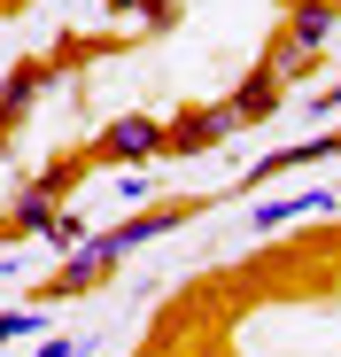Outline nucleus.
<instances>
[{"label": "nucleus", "instance_id": "nucleus-9", "mask_svg": "<svg viewBox=\"0 0 341 357\" xmlns=\"http://www.w3.org/2000/svg\"><path fill=\"white\" fill-rule=\"evenodd\" d=\"M78 241H86V218L78 210H54L47 218V249H78Z\"/></svg>", "mask_w": 341, "mask_h": 357}, {"label": "nucleus", "instance_id": "nucleus-4", "mask_svg": "<svg viewBox=\"0 0 341 357\" xmlns=\"http://www.w3.org/2000/svg\"><path fill=\"white\" fill-rule=\"evenodd\" d=\"M225 132H241L225 101H202V109H187V116H170V125H163V163L209 155V148H225Z\"/></svg>", "mask_w": 341, "mask_h": 357}, {"label": "nucleus", "instance_id": "nucleus-6", "mask_svg": "<svg viewBox=\"0 0 341 357\" xmlns=\"http://www.w3.org/2000/svg\"><path fill=\"white\" fill-rule=\"evenodd\" d=\"M279 93H287V78H279L271 63H256L233 93H225V109H233V125H264V116L279 109Z\"/></svg>", "mask_w": 341, "mask_h": 357}, {"label": "nucleus", "instance_id": "nucleus-5", "mask_svg": "<svg viewBox=\"0 0 341 357\" xmlns=\"http://www.w3.org/2000/svg\"><path fill=\"white\" fill-rule=\"evenodd\" d=\"M341 155V132H310V140H287V148H271L248 163V187L256 178H287V171H310V163H333Z\"/></svg>", "mask_w": 341, "mask_h": 357}, {"label": "nucleus", "instance_id": "nucleus-14", "mask_svg": "<svg viewBox=\"0 0 341 357\" xmlns=\"http://www.w3.org/2000/svg\"><path fill=\"white\" fill-rule=\"evenodd\" d=\"M0 241H8V225H0Z\"/></svg>", "mask_w": 341, "mask_h": 357}, {"label": "nucleus", "instance_id": "nucleus-1", "mask_svg": "<svg viewBox=\"0 0 341 357\" xmlns=\"http://www.w3.org/2000/svg\"><path fill=\"white\" fill-rule=\"evenodd\" d=\"M78 178H86V155H54L39 178H24V187H16V202H8V218H0V225H8V233H47V218L70 202Z\"/></svg>", "mask_w": 341, "mask_h": 357}, {"label": "nucleus", "instance_id": "nucleus-13", "mask_svg": "<svg viewBox=\"0 0 341 357\" xmlns=\"http://www.w3.org/2000/svg\"><path fill=\"white\" fill-rule=\"evenodd\" d=\"M333 39H341V16H333Z\"/></svg>", "mask_w": 341, "mask_h": 357}, {"label": "nucleus", "instance_id": "nucleus-10", "mask_svg": "<svg viewBox=\"0 0 341 357\" xmlns=\"http://www.w3.org/2000/svg\"><path fill=\"white\" fill-rule=\"evenodd\" d=\"M31 334H47L39 311H0V349H8V342H31Z\"/></svg>", "mask_w": 341, "mask_h": 357}, {"label": "nucleus", "instance_id": "nucleus-3", "mask_svg": "<svg viewBox=\"0 0 341 357\" xmlns=\"http://www.w3.org/2000/svg\"><path fill=\"white\" fill-rule=\"evenodd\" d=\"M86 163H163V125L155 116H109L86 140Z\"/></svg>", "mask_w": 341, "mask_h": 357}, {"label": "nucleus", "instance_id": "nucleus-11", "mask_svg": "<svg viewBox=\"0 0 341 357\" xmlns=\"http://www.w3.org/2000/svg\"><path fill=\"white\" fill-rule=\"evenodd\" d=\"M31 357H78V342H70V334H39V349H31Z\"/></svg>", "mask_w": 341, "mask_h": 357}, {"label": "nucleus", "instance_id": "nucleus-12", "mask_svg": "<svg viewBox=\"0 0 341 357\" xmlns=\"http://www.w3.org/2000/svg\"><path fill=\"white\" fill-rule=\"evenodd\" d=\"M333 109H341V78H333V86H318V93H310V116H333Z\"/></svg>", "mask_w": 341, "mask_h": 357}, {"label": "nucleus", "instance_id": "nucleus-7", "mask_svg": "<svg viewBox=\"0 0 341 357\" xmlns=\"http://www.w3.org/2000/svg\"><path fill=\"white\" fill-rule=\"evenodd\" d=\"M341 210V187H318V195H287V202H256L248 225L256 233H279V225H295V218H333Z\"/></svg>", "mask_w": 341, "mask_h": 357}, {"label": "nucleus", "instance_id": "nucleus-2", "mask_svg": "<svg viewBox=\"0 0 341 357\" xmlns=\"http://www.w3.org/2000/svg\"><path fill=\"white\" fill-rule=\"evenodd\" d=\"M202 202H155V210H132L125 225H101V233H86V249H101L109 264H125L132 249H148V241H163V233H179L187 218H194Z\"/></svg>", "mask_w": 341, "mask_h": 357}, {"label": "nucleus", "instance_id": "nucleus-8", "mask_svg": "<svg viewBox=\"0 0 341 357\" xmlns=\"http://www.w3.org/2000/svg\"><path fill=\"white\" fill-rule=\"evenodd\" d=\"M333 16H341V0H295V16H287L279 39H287L295 54H318V47L333 39Z\"/></svg>", "mask_w": 341, "mask_h": 357}]
</instances>
